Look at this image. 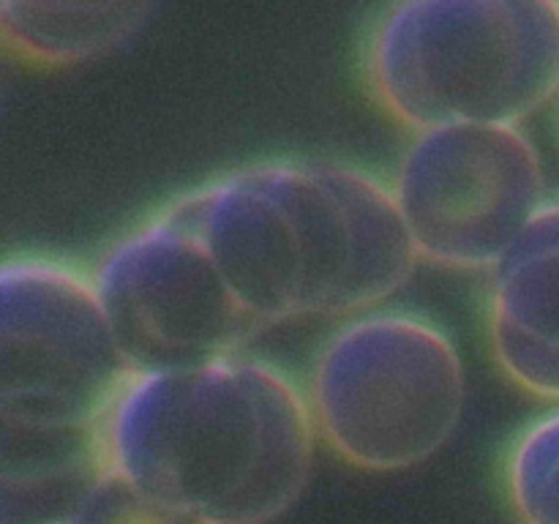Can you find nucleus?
I'll use <instances>...</instances> for the list:
<instances>
[{
  "label": "nucleus",
  "mask_w": 559,
  "mask_h": 524,
  "mask_svg": "<svg viewBox=\"0 0 559 524\" xmlns=\"http://www.w3.org/2000/svg\"><path fill=\"white\" fill-rule=\"evenodd\" d=\"M254 320L366 314L418 265L393 191L325 158H267L173 200Z\"/></svg>",
  "instance_id": "1"
},
{
  "label": "nucleus",
  "mask_w": 559,
  "mask_h": 524,
  "mask_svg": "<svg viewBox=\"0 0 559 524\" xmlns=\"http://www.w3.org/2000/svg\"><path fill=\"white\" fill-rule=\"evenodd\" d=\"M314 418L267 360L140 371L98 429L104 467L202 524H271L309 484Z\"/></svg>",
  "instance_id": "2"
},
{
  "label": "nucleus",
  "mask_w": 559,
  "mask_h": 524,
  "mask_svg": "<svg viewBox=\"0 0 559 524\" xmlns=\"http://www.w3.org/2000/svg\"><path fill=\"white\" fill-rule=\"evenodd\" d=\"M377 102L418 131L519 126L559 91L557 0H404L366 49Z\"/></svg>",
  "instance_id": "3"
},
{
  "label": "nucleus",
  "mask_w": 559,
  "mask_h": 524,
  "mask_svg": "<svg viewBox=\"0 0 559 524\" xmlns=\"http://www.w3.org/2000/svg\"><path fill=\"white\" fill-rule=\"evenodd\" d=\"M306 398L333 453L369 473H399L435 456L456 431L464 366L426 317L366 311L320 349Z\"/></svg>",
  "instance_id": "4"
},
{
  "label": "nucleus",
  "mask_w": 559,
  "mask_h": 524,
  "mask_svg": "<svg viewBox=\"0 0 559 524\" xmlns=\"http://www.w3.org/2000/svg\"><path fill=\"white\" fill-rule=\"evenodd\" d=\"M134 374L91 276L33 254L0 265L3 434L98 437Z\"/></svg>",
  "instance_id": "5"
},
{
  "label": "nucleus",
  "mask_w": 559,
  "mask_h": 524,
  "mask_svg": "<svg viewBox=\"0 0 559 524\" xmlns=\"http://www.w3.org/2000/svg\"><path fill=\"white\" fill-rule=\"evenodd\" d=\"M391 191L418 262L453 271H495L546 205L538 147L500 123L418 131Z\"/></svg>",
  "instance_id": "6"
},
{
  "label": "nucleus",
  "mask_w": 559,
  "mask_h": 524,
  "mask_svg": "<svg viewBox=\"0 0 559 524\" xmlns=\"http://www.w3.org/2000/svg\"><path fill=\"white\" fill-rule=\"evenodd\" d=\"M91 278L136 374L238 355L265 331L173 202L115 240Z\"/></svg>",
  "instance_id": "7"
},
{
  "label": "nucleus",
  "mask_w": 559,
  "mask_h": 524,
  "mask_svg": "<svg viewBox=\"0 0 559 524\" xmlns=\"http://www.w3.org/2000/svg\"><path fill=\"white\" fill-rule=\"evenodd\" d=\"M489 338L522 391L559 404V200H546L491 271Z\"/></svg>",
  "instance_id": "8"
},
{
  "label": "nucleus",
  "mask_w": 559,
  "mask_h": 524,
  "mask_svg": "<svg viewBox=\"0 0 559 524\" xmlns=\"http://www.w3.org/2000/svg\"><path fill=\"white\" fill-rule=\"evenodd\" d=\"M145 3H38L3 0L0 33L11 52L33 63L63 66L112 52L142 27Z\"/></svg>",
  "instance_id": "9"
},
{
  "label": "nucleus",
  "mask_w": 559,
  "mask_h": 524,
  "mask_svg": "<svg viewBox=\"0 0 559 524\" xmlns=\"http://www.w3.org/2000/svg\"><path fill=\"white\" fill-rule=\"evenodd\" d=\"M508 497L522 524H559V407L519 434L506 464Z\"/></svg>",
  "instance_id": "10"
},
{
  "label": "nucleus",
  "mask_w": 559,
  "mask_h": 524,
  "mask_svg": "<svg viewBox=\"0 0 559 524\" xmlns=\"http://www.w3.org/2000/svg\"><path fill=\"white\" fill-rule=\"evenodd\" d=\"M60 524H202L191 513L147 495L145 489L104 467Z\"/></svg>",
  "instance_id": "11"
}]
</instances>
